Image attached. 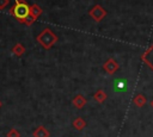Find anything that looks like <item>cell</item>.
Returning a JSON list of instances; mask_svg holds the SVG:
<instances>
[{
    "mask_svg": "<svg viewBox=\"0 0 153 137\" xmlns=\"http://www.w3.org/2000/svg\"><path fill=\"white\" fill-rule=\"evenodd\" d=\"M36 41H37V43H38L43 49L49 50V49H51V48L56 44V42L59 41V38H57V35H56L54 31H51L49 27H45V29H43V30L37 35Z\"/></svg>",
    "mask_w": 153,
    "mask_h": 137,
    "instance_id": "6da1fadb",
    "label": "cell"
},
{
    "mask_svg": "<svg viewBox=\"0 0 153 137\" xmlns=\"http://www.w3.org/2000/svg\"><path fill=\"white\" fill-rule=\"evenodd\" d=\"M29 12H30V5L25 0H16L14 5L10 8V14L22 24L24 19L29 15Z\"/></svg>",
    "mask_w": 153,
    "mask_h": 137,
    "instance_id": "7a4b0ae2",
    "label": "cell"
},
{
    "mask_svg": "<svg viewBox=\"0 0 153 137\" xmlns=\"http://www.w3.org/2000/svg\"><path fill=\"white\" fill-rule=\"evenodd\" d=\"M88 15L96 21V23H99L102 21L105 15H106V11L100 6V5H94L90 11H88Z\"/></svg>",
    "mask_w": 153,
    "mask_h": 137,
    "instance_id": "3957f363",
    "label": "cell"
},
{
    "mask_svg": "<svg viewBox=\"0 0 153 137\" xmlns=\"http://www.w3.org/2000/svg\"><path fill=\"white\" fill-rule=\"evenodd\" d=\"M103 69L105 70V73L106 74H109V75H112V74H115L118 69H120V63L115 60V58H108L106 61H105V63L103 64Z\"/></svg>",
    "mask_w": 153,
    "mask_h": 137,
    "instance_id": "277c9868",
    "label": "cell"
},
{
    "mask_svg": "<svg viewBox=\"0 0 153 137\" xmlns=\"http://www.w3.org/2000/svg\"><path fill=\"white\" fill-rule=\"evenodd\" d=\"M141 60L153 70V43L145 50V52L141 55Z\"/></svg>",
    "mask_w": 153,
    "mask_h": 137,
    "instance_id": "5b68a950",
    "label": "cell"
},
{
    "mask_svg": "<svg viewBox=\"0 0 153 137\" xmlns=\"http://www.w3.org/2000/svg\"><path fill=\"white\" fill-rule=\"evenodd\" d=\"M86 102H87L86 98H85L84 95H81V94H76V95L73 98V100H72L73 106L76 107V108H79V110L82 108V107L86 105Z\"/></svg>",
    "mask_w": 153,
    "mask_h": 137,
    "instance_id": "8992f818",
    "label": "cell"
},
{
    "mask_svg": "<svg viewBox=\"0 0 153 137\" xmlns=\"http://www.w3.org/2000/svg\"><path fill=\"white\" fill-rule=\"evenodd\" d=\"M32 136H33V137H50V132L47 130L45 126L39 125V126H37V127L33 130Z\"/></svg>",
    "mask_w": 153,
    "mask_h": 137,
    "instance_id": "52a82bcc",
    "label": "cell"
},
{
    "mask_svg": "<svg viewBox=\"0 0 153 137\" xmlns=\"http://www.w3.org/2000/svg\"><path fill=\"white\" fill-rule=\"evenodd\" d=\"M42 13H43V10H42L37 4L30 5V12H29V14H30L35 20H37V19L42 15Z\"/></svg>",
    "mask_w": 153,
    "mask_h": 137,
    "instance_id": "ba28073f",
    "label": "cell"
},
{
    "mask_svg": "<svg viewBox=\"0 0 153 137\" xmlns=\"http://www.w3.org/2000/svg\"><path fill=\"white\" fill-rule=\"evenodd\" d=\"M106 98H108V95H106V93H105L104 89H98V91L93 94V99H94L98 104H103V102L106 100Z\"/></svg>",
    "mask_w": 153,
    "mask_h": 137,
    "instance_id": "9c48e42d",
    "label": "cell"
},
{
    "mask_svg": "<svg viewBox=\"0 0 153 137\" xmlns=\"http://www.w3.org/2000/svg\"><path fill=\"white\" fill-rule=\"evenodd\" d=\"M133 101H134V104H135L137 107H142V106H145V104H146L147 99H146V96H145L143 94L139 93V94H136V95L134 96Z\"/></svg>",
    "mask_w": 153,
    "mask_h": 137,
    "instance_id": "30bf717a",
    "label": "cell"
},
{
    "mask_svg": "<svg viewBox=\"0 0 153 137\" xmlns=\"http://www.w3.org/2000/svg\"><path fill=\"white\" fill-rule=\"evenodd\" d=\"M86 126V122L84 120V118H81V117H76L74 120H73V127L75 129V130H82L84 127Z\"/></svg>",
    "mask_w": 153,
    "mask_h": 137,
    "instance_id": "8fae6325",
    "label": "cell"
},
{
    "mask_svg": "<svg viewBox=\"0 0 153 137\" xmlns=\"http://www.w3.org/2000/svg\"><path fill=\"white\" fill-rule=\"evenodd\" d=\"M12 52H13L16 56L20 57V56H23L24 52H25V46H24L22 43H17V44L12 48Z\"/></svg>",
    "mask_w": 153,
    "mask_h": 137,
    "instance_id": "7c38bea8",
    "label": "cell"
},
{
    "mask_svg": "<svg viewBox=\"0 0 153 137\" xmlns=\"http://www.w3.org/2000/svg\"><path fill=\"white\" fill-rule=\"evenodd\" d=\"M6 137H20V132H19L17 129H11V130L6 133Z\"/></svg>",
    "mask_w": 153,
    "mask_h": 137,
    "instance_id": "4fadbf2b",
    "label": "cell"
},
{
    "mask_svg": "<svg viewBox=\"0 0 153 137\" xmlns=\"http://www.w3.org/2000/svg\"><path fill=\"white\" fill-rule=\"evenodd\" d=\"M35 21H36V20H35V19H33V18H32V17L29 14V15H27V17L24 19L23 24H24V25H26V26H31V25H32Z\"/></svg>",
    "mask_w": 153,
    "mask_h": 137,
    "instance_id": "5bb4252c",
    "label": "cell"
},
{
    "mask_svg": "<svg viewBox=\"0 0 153 137\" xmlns=\"http://www.w3.org/2000/svg\"><path fill=\"white\" fill-rule=\"evenodd\" d=\"M10 0H0V10H4L6 6H8Z\"/></svg>",
    "mask_w": 153,
    "mask_h": 137,
    "instance_id": "9a60e30c",
    "label": "cell"
},
{
    "mask_svg": "<svg viewBox=\"0 0 153 137\" xmlns=\"http://www.w3.org/2000/svg\"><path fill=\"white\" fill-rule=\"evenodd\" d=\"M151 106H152V107H153V100H152V101H151Z\"/></svg>",
    "mask_w": 153,
    "mask_h": 137,
    "instance_id": "2e32d148",
    "label": "cell"
},
{
    "mask_svg": "<svg viewBox=\"0 0 153 137\" xmlns=\"http://www.w3.org/2000/svg\"><path fill=\"white\" fill-rule=\"evenodd\" d=\"M1 106H2V102H1V101H0V108H1Z\"/></svg>",
    "mask_w": 153,
    "mask_h": 137,
    "instance_id": "e0dca14e",
    "label": "cell"
}]
</instances>
